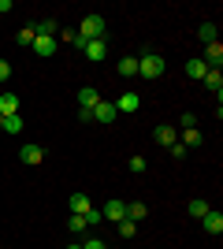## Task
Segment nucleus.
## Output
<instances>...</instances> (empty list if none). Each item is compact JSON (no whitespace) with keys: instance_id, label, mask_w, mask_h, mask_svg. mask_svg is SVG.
Instances as JSON below:
<instances>
[{"instance_id":"30","label":"nucleus","mask_w":223,"mask_h":249,"mask_svg":"<svg viewBox=\"0 0 223 249\" xmlns=\"http://www.w3.org/2000/svg\"><path fill=\"white\" fill-rule=\"evenodd\" d=\"M78 249H108V246H104V242H101V238H89V242H82V246H78Z\"/></svg>"},{"instance_id":"2","label":"nucleus","mask_w":223,"mask_h":249,"mask_svg":"<svg viewBox=\"0 0 223 249\" xmlns=\"http://www.w3.org/2000/svg\"><path fill=\"white\" fill-rule=\"evenodd\" d=\"M78 37H82V41H101V37H104V19H101V15H86L82 26H78Z\"/></svg>"},{"instance_id":"9","label":"nucleus","mask_w":223,"mask_h":249,"mask_svg":"<svg viewBox=\"0 0 223 249\" xmlns=\"http://www.w3.org/2000/svg\"><path fill=\"white\" fill-rule=\"evenodd\" d=\"M101 216H104V219H116V223H119V219H127V205L112 197V201H104V208H101Z\"/></svg>"},{"instance_id":"20","label":"nucleus","mask_w":223,"mask_h":249,"mask_svg":"<svg viewBox=\"0 0 223 249\" xmlns=\"http://www.w3.org/2000/svg\"><path fill=\"white\" fill-rule=\"evenodd\" d=\"M186 74H190V78H197V82H201L205 74H208V67H205V60H190V63H186Z\"/></svg>"},{"instance_id":"31","label":"nucleus","mask_w":223,"mask_h":249,"mask_svg":"<svg viewBox=\"0 0 223 249\" xmlns=\"http://www.w3.org/2000/svg\"><path fill=\"white\" fill-rule=\"evenodd\" d=\"M101 219H104V216H101V208H89V212H86V223H101Z\"/></svg>"},{"instance_id":"12","label":"nucleus","mask_w":223,"mask_h":249,"mask_svg":"<svg viewBox=\"0 0 223 249\" xmlns=\"http://www.w3.org/2000/svg\"><path fill=\"white\" fill-rule=\"evenodd\" d=\"M0 115H4V119H8V115H19V97L15 93H4V89H0Z\"/></svg>"},{"instance_id":"36","label":"nucleus","mask_w":223,"mask_h":249,"mask_svg":"<svg viewBox=\"0 0 223 249\" xmlns=\"http://www.w3.org/2000/svg\"><path fill=\"white\" fill-rule=\"evenodd\" d=\"M67 249H78V246H67Z\"/></svg>"},{"instance_id":"33","label":"nucleus","mask_w":223,"mask_h":249,"mask_svg":"<svg viewBox=\"0 0 223 249\" xmlns=\"http://www.w3.org/2000/svg\"><path fill=\"white\" fill-rule=\"evenodd\" d=\"M193 126H197V119L190 112H182V130H193Z\"/></svg>"},{"instance_id":"27","label":"nucleus","mask_w":223,"mask_h":249,"mask_svg":"<svg viewBox=\"0 0 223 249\" xmlns=\"http://www.w3.org/2000/svg\"><path fill=\"white\" fill-rule=\"evenodd\" d=\"M34 37H37V34H34V26H22L15 41H19V45H34Z\"/></svg>"},{"instance_id":"1","label":"nucleus","mask_w":223,"mask_h":249,"mask_svg":"<svg viewBox=\"0 0 223 249\" xmlns=\"http://www.w3.org/2000/svg\"><path fill=\"white\" fill-rule=\"evenodd\" d=\"M138 74L149 78V82H156L160 74H164V56H160V52H141L138 56Z\"/></svg>"},{"instance_id":"29","label":"nucleus","mask_w":223,"mask_h":249,"mask_svg":"<svg viewBox=\"0 0 223 249\" xmlns=\"http://www.w3.org/2000/svg\"><path fill=\"white\" fill-rule=\"evenodd\" d=\"M171 149V156H175V160H182V156H186V145H182V142H175V145H168Z\"/></svg>"},{"instance_id":"14","label":"nucleus","mask_w":223,"mask_h":249,"mask_svg":"<svg viewBox=\"0 0 223 249\" xmlns=\"http://www.w3.org/2000/svg\"><path fill=\"white\" fill-rule=\"evenodd\" d=\"M201 82H205V86H208V89L216 93V101L223 97V71H212V67H208V74H205Z\"/></svg>"},{"instance_id":"15","label":"nucleus","mask_w":223,"mask_h":249,"mask_svg":"<svg viewBox=\"0 0 223 249\" xmlns=\"http://www.w3.org/2000/svg\"><path fill=\"white\" fill-rule=\"evenodd\" d=\"M119 74H123V78H134V74H138V56H123V60H119Z\"/></svg>"},{"instance_id":"13","label":"nucleus","mask_w":223,"mask_h":249,"mask_svg":"<svg viewBox=\"0 0 223 249\" xmlns=\"http://www.w3.org/2000/svg\"><path fill=\"white\" fill-rule=\"evenodd\" d=\"M89 208H93L89 194H71V216H86Z\"/></svg>"},{"instance_id":"7","label":"nucleus","mask_w":223,"mask_h":249,"mask_svg":"<svg viewBox=\"0 0 223 249\" xmlns=\"http://www.w3.org/2000/svg\"><path fill=\"white\" fill-rule=\"evenodd\" d=\"M205 67H212V71H220V63H223V45L212 41V45H205Z\"/></svg>"},{"instance_id":"16","label":"nucleus","mask_w":223,"mask_h":249,"mask_svg":"<svg viewBox=\"0 0 223 249\" xmlns=\"http://www.w3.org/2000/svg\"><path fill=\"white\" fill-rule=\"evenodd\" d=\"M145 216H149L145 201H130V205H127V219H134V223H138V219H145Z\"/></svg>"},{"instance_id":"6","label":"nucleus","mask_w":223,"mask_h":249,"mask_svg":"<svg viewBox=\"0 0 223 249\" xmlns=\"http://www.w3.org/2000/svg\"><path fill=\"white\" fill-rule=\"evenodd\" d=\"M30 49L37 52L41 60H52V56H56V49H60V41H56V37H34V45H30Z\"/></svg>"},{"instance_id":"19","label":"nucleus","mask_w":223,"mask_h":249,"mask_svg":"<svg viewBox=\"0 0 223 249\" xmlns=\"http://www.w3.org/2000/svg\"><path fill=\"white\" fill-rule=\"evenodd\" d=\"M34 34H37V37H56V19H41L34 26Z\"/></svg>"},{"instance_id":"17","label":"nucleus","mask_w":223,"mask_h":249,"mask_svg":"<svg viewBox=\"0 0 223 249\" xmlns=\"http://www.w3.org/2000/svg\"><path fill=\"white\" fill-rule=\"evenodd\" d=\"M175 134H179L175 126H156V134H153V138H156L160 145H175Z\"/></svg>"},{"instance_id":"34","label":"nucleus","mask_w":223,"mask_h":249,"mask_svg":"<svg viewBox=\"0 0 223 249\" xmlns=\"http://www.w3.org/2000/svg\"><path fill=\"white\" fill-rule=\"evenodd\" d=\"M0 11H11V0H0Z\"/></svg>"},{"instance_id":"23","label":"nucleus","mask_w":223,"mask_h":249,"mask_svg":"<svg viewBox=\"0 0 223 249\" xmlns=\"http://www.w3.org/2000/svg\"><path fill=\"white\" fill-rule=\"evenodd\" d=\"M138 234V223L134 219H119V238H134Z\"/></svg>"},{"instance_id":"32","label":"nucleus","mask_w":223,"mask_h":249,"mask_svg":"<svg viewBox=\"0 0 223 249\" xmlns=\"http://www.w3.org/2000/svg\"><path fill=\"white\" fill-rule=\"evenodd\" d=\"M8 78H11V63L0 60V82H8Z\"/></svg>"},{"instance_id":"26","label":"nucleus","mask_w":223,"mask_h":249,"mask_svg":"<svg viewBox=\"0 0 223 249\" xmlns=\"http://www.w3.org/2000/svg\"><path fill=\"white\" fill-rule=\"evenodd\" d=\"M89 227V223H86V216H67V231H74V234H78V231H86Z\"/></svg>"},{"instance_id":"22","label":"nucleus","mask_w":223,"mask_h":249,"mask_svg":"<svg viewBox=\"0 0 223 249\" xmlns=\"http://www.w3.org/2000/svg\"><path fill=\"white\" fill-rule=\"evenodd\" d=\"M186 212H190V216H193V219H201V216H205V212H208V205H205V201H201V197H193V201H190V205H186Z\"/></svg>"},{"instance_id":"5","label":"nucleus","mask_w":223,"mask_h":249,"mask_svg":"<svg viewBox=\"0 0 223 249\" xmlns=\"http://www.w3.org/2000/svg\"><path fill=\"white\" fill-rule=\"evenodd\" d=\"M112 104H116V112H119V115H134V112L141 108V97H138V93H130V89H127V93L119 97V101H112Z\"/></svg>"},{"instance_id":"24","label":"nucleus","mask_w":223,"mask_h":249,"mask_svg":"<svg viewBox=\"0 0 223 249\" xmlns=\"http://www.w3.org/2000/svg\"><path fill=\"white\" fill-rule=\"evenodd\" d=\"M127 167H130V171H134V175H145L149 160H145V156H130V160H127Z\"/></svg>"},{"instance_id":"11","label":"nucleus","mask_w":223,"mask_h":249,"mask_svg":"<svg viewBox=\"0 0 223 249\" xmlns=\"http://www.w3.org/2000/svg\"><path fill=\"white\" fill-rule=\"evenodd\" d=\"M97 101H101V93H97L93 86H82V89H78V108L93 112V108H97Z\"/></svg>"},{"instance_id":"28","label":"nucleus","mask_w":223,"mask_h":249,"mask_svg":"<svg viewBox=\"0 0 223 249\" xmlns=\"http://www.w3.org/2000/svg\"><path fill=\"white\" fill-rule=\"evenodd\" d=\"M64 41H67V45H74V49H86V41L78 37V30H67V34H64Z\"/></svg>"},{"instance_id":"25","label":"nucleus","mask_w":223,"mask_h":249,"mask_svg":"<svg viewBox=\"0 0 223 249\" xmlns=\"http://www.w3.org/2000/svg\"><path fill=\"white\" fill-rule=\"evenodd\" d=\"M4 130H8V134H19L22 130V115H8V119H4Z\"/></svg>"},{"instance_id":"18","label":"nucleus","mask_w":223,"mask_h":249,"mask_svg":"<svg viewBox=\"0 0 223 249\" xmlns=\"http://www.w3.org/2000/svg\"><path fill=\"white\" fill-rule=\"evenodd\" d=\"M201 142H205V134L197 130V126H193V130H182V145H186V149H197Z\"/></svg>"},{"instance_id":"8","label":"nucleus","mask_w":223,"mask_h":249,"mask_svg":"<svg viewBox=\"0 0 223 249\" xmlns=\"http://www.w3.org/2000/svg\"><path fill=\"white\" fill-rule=\"evenodd\" d=\"M19 160H22V164H30V167H37V164L45 160V149L30 142V145H22V149H19Z\"/></svg>"},{"instance_id":"4","label":"nucleus","mask_w":223,"mask_h":249,"mask_svg":"<svg viewBox=\"0 0 223 249\" xmlns=\"http://www.w3.org/2000/svg\"><path fill=\"white\" fill-rule=\"evenodd\" d=\"M201 227H205V234H216V238H220L223 234V212L220 208H208L201 216Z\"/></svg>"},{"instance_id":"3","label":"nucleus","mask_w":223,"mask_h":249,"mask_svg":"<svg viewBox=\"0 0 223 249\" xmlns=\"http://www.w3.org/2000/svg\"><path fill=\"white\" fill-rule=\"evenodd\" d=\"M116 119H119L116 104H112V101H97V108H93V123H101V126H112Z\"/></svg>"},{"instance_id":"35","label":"nucleus","mask_w":223,"mask_h":249,"mask_svg":"<svg viewBox=\"0 0 223 249\" xmlns=\"http://www.w3.org/2000/svg\"><path fill=\"white\" fill-rule=\"evenodd\" d=\"M0 130H4V115H0Z\"/></svg>"},{"instance_id":"10","label":"nucleus","mask_w":223,"mask_h":249,"mask_svg":"<svg viewBox=\"0 0 223 249\" xmlns=\"http://www.w3.org/2000/svg\"><path fill=\"white\" fill-rule=\"evenodd\" d=\"M86 60H93V63H101V60H104V56H108V41H104V37H101V41H86Z\"/></svg>"},{"instance_id":"21","label":"nucleus","mask_w":223,"mask_h":249,"mask_svg":"<svg viewBox=\"0 0 223 249\" xmlns=\"http://www.w3.org/2000/svg\"><path fill=\"white\" fill-rule=\"evenodd\" d=\"M197 37H201L205 45H212V41H216V22H201V30H197Z\"/></svg>"}]
</instances>
